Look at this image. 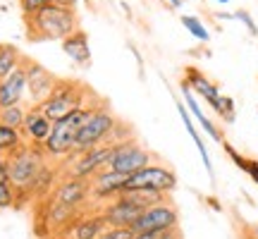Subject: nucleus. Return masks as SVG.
Masks as SVG:
<instances>
[{"label":"nucleus","instance_id":"nucleus-16","mask_svg":"<svg viewBox=\"0 0 258 239\" xmlns=\"http://www.w3.org/2000/svg\"><path fill=\"white\" fill-rule=\"evenodd\" d=\"M91 192V182L89 180H79V177H70L67 182L60 184V189L55 194V201L62 206L74 208L77 203H82L86 199V194Z\"/></svg>","mask_w":258,"mask_h":239},{"label":"nucleus","instance_id":"nucleus-20","mask_svg":"<svg viewBox=\"0 0 258 239\" xmlns=\"http://www.w3.org/2000/svg\"><path fill=\"white\" fill-rule=\"evenodd\" d=\"M27 108L17 103V105H12V108H3L0 110V125H5V127H12V129H22L24 125V119H27Z\"/></svg>","mask_w":258,"mask_h":239},{"label":"nucleus","instance_id":"nucleus-3","mask_svg":"<svg viewBox=\"0 0 258 239\" xmlns=\"http://www.w3.org/2000/svg\"><path fill=\"white\" fill-rule=\"evenodd\" d=\"M93 91H89L84 84H79L77 79H57L55 89L50 91L46 101L38 105V110L43 112L50 122H57V119H62L67 112L77 110V108H82L86 105V96Z\"/></svg>","mask_w":258,"mask_h":239},{"label":"nucleus","instance_id":"nucleus-24","mask_svg":"<svg viewBox=\"0 0 258 239\" xmlns=\"http://www.w3.org/2000/svg\"><path fill=\"white\" fill-rule=\"evenodd\" d=\"M101 227H103V218H93V220H84L77 232H74V237L77 239H98L101 237Z\"/></svg>","mask_w":258,"mask_h":239},{"label":"nucleus","instance_id":"nucleus-12","mask_svg":"<svg viewBox=\"0 0 258 239\" xmlns=\"http://www.w3.org/2000/svg\"><path fill=\"white\" fill-rule=\"evenodd\" d=\"M24 91H27V57L22 60V65L15 72H10L5 79H0V110L17 105Z\"/></svg>","mask_w":258,"mask_h":239},{"label":"nucleus","instance_id":"nucleus-22","mask_svg":"<svg viewBox=\"0 0 258 239\" xmlns=\"http://www.w3.org/2000/svg\"><path fill=\"white\" fill-rule=\"evenodd\" d=\"M222 146H225V151H227V153L232 156V160L237 163V167H241V170H244V172H246L249 177H253V182H258V160L239 156V153H237V151H234L230 144H222Z\"/></svg>","mask_w":258,"mask_h":239},{"label":"nucleus","instance_id":"nucleus-18","mask_svg":"<svg viewBox=\"0 0 258 239\" xmlns=\"http://www.w3.org/2000/svg\"><path fill=\"white\" fill-rule=\"evenodd\" d=\"M24 55L19 53L17 46H10V43H0V79H5L10 72H15L19 65H22Z\"/></svg>","mask_w":258,"mask_h":239},{"label":"nucleus","instance_id":"nucleus-11","mask_svg":"<svg viewBox=\"0 0 258 239\" xmlns=\"http://www.w3.org/2000/svg\"><path fill=\"white\" fill-rule=\"evenodd\" d=\"M141 213H144L141 206H137L134 201H129L124 194H117V199L103 213V222H108L110 227H132Z\"/></svg>","mask_w":258,"mask_h":239},{"label":"nucleus","instance_id":"nucleus-21","mask_svg":"<svg viewBox=\"0 0 258 239\" xmlns=\"http://www.w3.org/2000/svg\"><path fill=\"white\" fill-rule=\"evenodd\" d=\"M177 110H179V115H182V122H184L186 132L191 134L194 144H196V146H199V151H201V158H203V165H206V170H208V172H213V170H211V160H208V151H206V146H203L201 137H199V132L194 129V125H191V117L186 115V110H184V105H182V103H177Z\"/></svg>","mask_w":258,"mask_h":239},{"label":"nucleus","instance_id":"nucleus-30","mask_svg":"<svg viewBox=\"0 0 258 239\" xmlns=\"http://www.w3.org/2000/svg\"><path fill=\"white\" fill-rule=\"evenodd\" d=\"M172 230V227H170ZM167 230H148V232H139L134 239H163V234H165Z\"/></svg>","mask_w":258,"mask_h":239},{"label":"nucleus","instance_id":"nucleus-34","mask_svg":"<svg viewBox=\"0 0 258 239\" xmlns=\"http://www.w3.org/2000/svg\"><path fill=\"white\" fill-rule=\"evenodd\" d=\"M215 3H222V5H225V3H230V0H215Z\"/></svg>","mask_w":258,"mask_h":239},{"label":"nucleus","instance_id":"nucleus-13","mask_svg":"<svg viewBox=\"0 0 258 239\" xmlns=\"http://www.w3.org/2000/svg\"><path fill=\"white\" fill-rule=\"evenodd\" d=\"M50 129H53V122L43 112L38 108H29L27 119H24V125H22L19 132H22V137L27 139L31 146H43L46 139L50 137Z\"/></svg>","mask_w":258,"mask_h":239},{"label":"nucleus","instance_id":"nucleus-35","mask_svg":"<svg viewBox=\"0 0 258 239\" xmlns=\"http://www.w3.org/2000/svg\"><path fill=\"white\" fill-rule=\"evenodd\" d=\"M253 232H256V237H258V225H256V227H253Z\"/></svg>","mask_w":258,"mask_h":239},{"label":"nucleus","instance_id":"nucleus-17","mask_svg":"<svg viewBox=\"0 0 258 239\" xmlns=\"http://www.w3.org/2000/svg\"><path fill=\"white\" fill-rule=\"evenodd\" d=\"M129 175H122V172H115V170H105V172H98L93 175V184L91 189L98 199H108V196H117L122 192V187L127 182Z\"/></svg>","mask_w":258,"mask_h":239},{"label":"nucleus","instance_id":"nucleus-14","mask_svg":"<svg viewBox=\"0 0 258 239\" xmlns=\"http://www.w3.org/2000/svg\"><path fill=\"white\" fill-rule=\"evenodd\" d=\"M182 82H184L189 89H194L201 98H206L213 110L218 108V103H220V91H218V86H215V84H213L211 79L201 72V70H196V67L189 65V67L184 70V79H182Z\"/></svg>","mask_w":258,"mask_h":239},{"label":"nucleus","instance_id":"nucleus-6","mask_svg":"<svg viewBox=\"0 0 258 239\" xmlns=\"http://www.w3.org/2000/svg\"><path fill=\"white\" fill-rule=\"evenodd\" d=\"M112 146H115V151H112V158L105 165L108 170H115L122 175H134L141 167L151 165V153L137 139H122V141H115Z\"/></svg>","mask_w":258,"mask_h":239},{"label":"nucleus","instance_id":"nucleus-4","mask_svg":"<svg viewBox=\"0 0 258 239\" xmlns=\"http://www.w3.org/2000/svg\"><path fill=\"white\" fill-rule=\"evenodd\" d=\"M120 119H115L112 110L108 108V103L96 105L93 112L89 115V119L82 125L79 134H77V141H74V151L72 153H82V151H89V148H96L101 144H108L112 129L117 127Z\"/></svg>","mask_w":258,"mask_h":239},{"label":"nucleus","instance_id":"nucleus-2","mask_svg":"<svg viewBox=\"0 0 258 239\" xmlns=\"http://www.w3.org/2000/svg\"><path fill=\"white\" fill-rule=\"evenodd\" d=\"M96 105H101V103H96ZM96 105H89V103H86V105H82V108L67 112L62 119L53 122L50 137H48L46 144L41 146V148H43V153H46V156H53V158L72 156L77 134H79L82 125L89 119V115L93 112V108H96Z\"/></svg>","mask_w":258,"mask_h":239},{"label":"nucleus","instance_id":"nucleus-19","mask_svg":"<svg viewBox=\"0 0 258 239\" xmlns=\"http://www.w3.org/2000/svg\"><path fill=\"white\" fill-rule=\"evenodd\" d=\"M22 144H24V137H22V132H19V129H12V127L0 125V156H3V153H12V151H17Z\"/></svg>","mask_w":258,"mask_h":239},{"label":"nucleus","instance_id":"nucleus-32","mask_svg":"<svg viewBox=\"0 0 258 239\" xmlns=\"http://www.w3.org/2000/svg\"><path fill=\"white\" fill-rule=\"evenodd\" d=\"M53 5H60V8H67V10H77V0H53Z\"/></svg>","mask_w":258,"mask_h":239},{"label":"nucleus","instance_id":"nucleus-10","mask_svg":"<svg viewBox=\"0 0 258 239\" xmlns=\"http://www.w3.org/2000/svg\"><path fill=\"white\" fill-rule=\"evenodd\" d=\"M177 227V211L170 203H156L137 218V222L132 225V230L137 232H148V230H170Z\"/></svg>","mask_w":258,"mask_h":239},{"label":"nucleus","instance_id":"nucleus-25","mask_svg":"<svg viewBox=\"0 0 258 239\" xmlns=\"http://www.w3.org/2000/svg\"><path fill=\"white\" fill-rule=\"evenodd\" d=\"M215 115L222 119V122H234V101L227 98V96H220V103L215 108Z\"/></svg>","mask_w":258,"mask_h":239},{"label":"nucleus","instance_id":"nucleus-27","mask_svg":"<svg viewBox=\"0 0 258 239\" xmlns=\"http://www.w3.org/2000/svg\"><path fill=\"white\" fill-rule=\"evenodd\" d=\"M19 5H22V15H31V12H38L41 8L53 5V0H19Z\"/></svg>","mask_w":258,"mask_h":239},{"label":"nucleus","instance_id":"nucleus-29","mask_svg":"<svg viewBox=\"0 0 258 239\" xmlns=\"http://www.w3.org/2000/svg\"><path fill=\"white\" fill-rule=\"evenodd\" d=\"M234 19H239V22H244V27L249 29L251 34H253V36H258V27L253 24V19H251V15L246 12V10H237V12H234Z\"/></svg>","mask_w":258,"mask_h":239},{"label":"nucleus","instance_id":"nucleus-7","mask_svg":"<svg viewBox=\"0 0 258 239\" xmlns=\"http://www.w3.org/2000/svg\"><path fill=\"white\" fill-rule=\"evenodd\" d=\"M177 177L175 172L165 165H146L139 172L127 177V182L122 187V192H134V189H146V192H170L175 189Z\"/></svg>","mask_w":258,"mask_h":239},{"label":"nucleus","instance_id":"nucleus-1","mask_svg":"<svg viewBox=\"0 0 258 239\" xmlns=\"http://www.w3.org/2000/svg\"><path fill=\"white\" fill-rule=\"evenodd\" d=\"M24 24H27V38L34 43H43V41H62L70 36L72 31L79 29V17L77 10H67L60 5H48L41 8L38 12L24 15Z\"/></svg>","mask_w":258,"mask_h":239},{"label":"nucleus","instance_id":"nucleus-9","mask_svg":"<svg viewBox=\"0 0 258 239\" xmlns=\"http://www.w3.org/2000/svg\"><path fill=\"white\" fill-rule=\"evenodd\" d=\"M57 84V77L50 70H46L41 63L36 60H29L27 57V89H29V96H31V108H38L41 103L46 101L50 91L55 89Z\"/></svg>","mask_w":258,"mask_h":239},{"label":"nucleus","instance_id":"nucleus-28","mask_svg":"<svg viewBox=\"0 0 258 239\" xmlns=\"http://www.w3.org/2000/svg\"><path fill=\"white\" fill-rule=\"evenodd\" d=\"M15 201V189L12 182H0V208H8Z\"/></svg>","mask_w":258,"mask_h":239},{"label":"nucleus","instance_id":"nucleus-31","mask_svg":"<svg viewBox=\"0 0 258 239\" xmlns=\"http://www.w3.org/2000/svg\"><path fill=\"white\" fill-rule=\"evenodd\" d=\"M0 182H10V163L0 158Z\"/></svg>","mask_w":258,"mask_h":239},{"label":"nucleus","instance_id":"nucleus-33","mask_svg":"<svg viewBox=\"0 0 258 239\" xmlns=\"http://www.w3.org/2000/svg\"><path fill=\"white\" fill-rule=\"evenodd\" d=\"M160 3H165L167 8H172V10H177V8H182V5H184V0H160Z\"/></svg>","mask_w":258,"mask_h":239},{"label":"nucleus","instance_id":"nucleus-5","mask_svg":"<svg viewBox=\"0 0 258 239\" xmlns=\"http://www.w3.org/2000/svg\"><path fill=\"white\" fill-rule=\"evenodd\" d=\"M43 148L41 146H31V144H22L17 151L10 153V182L19 187V189H27L34 184V180L38 177V172L43 170Z\"/></svg>","mask_w":258,"mask_h":239},{"label":"nucleus","instance_id":"nucleus-23","mask_svg":"<svg viewBox=\"0 0 258 239\" xmlns=\"http://www.w3.org/2000/svg\"><path fill=\"white\" fill-rule=\"evenodd\" d=\"M182 24H184V29L191 34L194 38H199V41H203V43H208V41H211L208 29L203 27L199 17H194V15H184V17H182Z\"/></svg>","mask_w":258,"mask_h":239},{"label":"nucleus","instance_id":"nucleus-8","mask_svg":"<svg viewBox=\"0 0 258 239\" xmlns=\"http://www.w3.org/2000/svg\"><path fill=\"white\" fill-rule=\"evenodd\" d=\"M115 146L112 144H101L96 148L82 151V153H72L74 163L70 165V177H79V180H89V177L98 175L101 167L108 165V160L112 158Z\"/></svg>","mask_w":258,"mask_h":239},{"label":"nucleus","instance_id":"nucleus-26","mask_svg":"<svg viewBox=\"0 0 258 239\" xmlns=\"http://www.w3.org/2000/svg\"><path fill=\"white\" fill-rule=\"evenodd\" d=\"M134 237H137V232L132 227H110V230L101 232L98 239H134Z\"/></svg>","mask_w":258,"mask_h":239},{"label":"nucleus","instance_id":"nucleus-15","mask_svg":"<svg viewBox=\"0 0 258 239\" xmlns=\"http://www.w3.org/2000/svg\"><path fill=\"white\" fill-rule=\"evenodd\" d=\"M62 50L64 55L72 57V63H77L79 67L91 65V46H89V36H86V31L82 27L62 38Z\"/></svg>","mask_w":258,"mask_h":239}]
</instances>
